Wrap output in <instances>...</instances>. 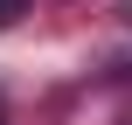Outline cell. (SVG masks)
<instances>
[{"mask_svg":"<svg viewBox=\"0 0 132 125\" xmlns=\"http://www.w3.org/2000/svg\"><path fill=\"white\" fill-rule=\"evenodd\" d=\"M21 7H28V0H0V21H14V14H21Z\"/></svg>","mask_w":132,"mask_h":125,"instance_id":"obj_1","label":"cell"},{"mask_svg":"<svg viewBox=\"0 0 132 125\" xmlns=\"http://www.w3.org/2000/svg\"><path fill=\"white\" fill-rule=\"evenodd\" d=\"M0 125H7V118H0Z\"/></svg>","mask_w":132,"mask_h":125,"instance_id":"obj_2","label":"cell"}]
</instances>
